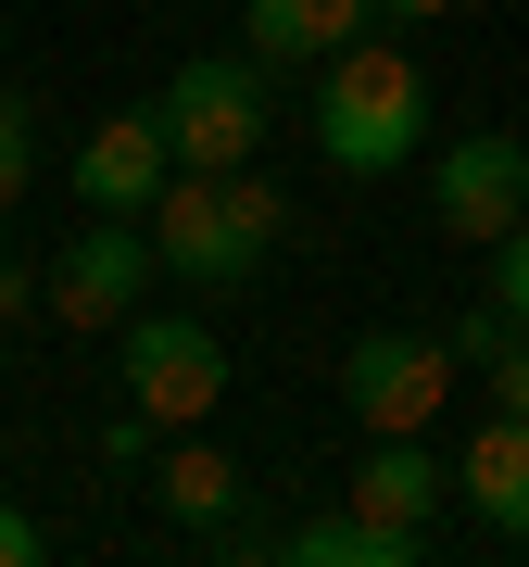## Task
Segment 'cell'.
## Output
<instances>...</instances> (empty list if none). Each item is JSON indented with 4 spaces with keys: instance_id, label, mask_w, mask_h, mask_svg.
<instances>
[{
    "instance_id": "obj_3",
    "label": "cell",
    "mask_w": 529,
    "mask_h": 567,
    "mask_svg": "<svg viewBox=\"0 0 529 567\" xmlns=\"http://www.w3.org/2000/svg\"><path fill=\"white\" fill-rule=\"evenodd\" d=\"M152 114H164V152H177L189 177H227V164L264 152V63L252 51H189Z\"/></svg>"
},
{
    "instance_id": "obj_9",
    "label": "cell",
    "mask_w": 529,
    "mask_h": 567,
    "mask_svg": "<svg viewBox=\"0 0 529 567\" xmlns=\"http://www.w3.org/2000/svg\"><path fill=\"white\" fill-rule=\"evenodd\" d=\"M442 505H454V466L428 454V429H366V466H353V517L428 529Z\"/></svg>"
},
{
    "instance_id": "obj_14",
    "label": "cell",
    "mask_w": 529,
    "mask_h": 567,
    "mask_svg": "<svg viewBox=\"0 0 529 567\" xmlns=\"http://www.w3.org/2000/svg\"><path fill=\"white\" fill-rule=\"evenodd\" d=\"M25 177H39V114L25 89H0V203H25Z\"/></svg>"
},
{
    "instance_id": "obj_11",
    "label": "cell",
    "mask_w": 529,
    "mask_h": 567,
    "mask_svg": "<svg viewBox=\"0 0 529 567\" xmlns=\"http://www.w3.org/2000/svg\"><path fill=\"white\" fill-rule=\"evenodd\" d=\"M353 39H366V0H240V51L264 76H315Z\"/></svg>"
},
{
    "instance_id": "obj_10",
    "label": "cell",
    "mask_w": 529,
    "mask_h": 567,
    "mask_svg": "<svg viewBox=\"0 0 529 567\" xmlns=\"http://www.w3.org/2000/svg\"><path fill=\"white\" fill-rule=\"evenodd\" d=\"M454 492H467V517L491 529V543H529V416L491 404L467 429V454H454Z\"/></svg>"
},
{
    "instance_id": "obj_12",
    "label": "cell",
    "mask_w": 529,
    "mask_h": 567,
    "mask_svg": "<svg viewBox=\"0 0 529 567\" xmlns=\"http://www.w3.org/2000/svg\"><path fill=\"white\" fill-rule=\"evenodd\" d=\"M278 567H428V529H391V517H303L278 529Z\"/></svg>"
},
{
    "instance_id": "obj_1",
    "label": "cell",
    "mask_w": 529,
    "mask_h": 567,
    "mask_svg": "<svg viewBox=\"0 0 529 567\" xmlns=\"http://www.w3.org/2000/svg\"><path fill=\"white\" fill-rule=\"evenodd\" d=\"M139 227H152L164 278H189L203 303H227V290L264 278L290 203H278V177H252V164H227V177H189V164H177V177H164V203H152Z\"/></svg>"
},
{
    "instance_id": "obj_21",
    "label": "cell",
    "mask_w": 529,
    "mask_h": 567,
    "mask_svg": "<svg viewBox=\"0 0 529 567\" xmlns=\"http://www.w3.org/2000/svg\"><path fill=\"white\" fill-rule=\"evenodd\" d=\"M454 0H366V25H442Z\"/></svg>"
},
{
    "instance_id": "obj_7",
    "label": "cell",
    "mask_w": 529,
    "mask_h": 567,
    "mask_svg": "<svg viewBox=\"0 0 529 567\" xmlns=\"http://www.w3.org/2000/svg\"><path fill=\"white\" fill-rule=\"evenodd\" d=\"M428 215H442V240L491 252L529 215V140H517V126H467V140L428 164Z\"/></svg>"
},
{
    "instance_id": "obj_6",
    "label": "cell",
    "mask_w": 529,
    "mask_h": 567,
    "mask_svg": "<svg viewBox=\"0 0 529 567\" xmlns=\"http://www.w3.org/2000/svg\"><path fill=\"white\" fill-rule=\"evenodd\" d=\"M454 341H416V328H366V341L341 353V404H353V429H442V404H454Z\"/></svg>"
},
{
    "instance_id": "obj_13",
    "label": "cell",
    "mask_w": 529,
    "mask_h": 567,
    "mask_svg": "<svg viewBox=\"0 0 529 567\" xmlns=\"http://www.w3.org/2000/svg\"><path fill=\"white\" fill-rule=\"evenodd\" d=\"M240 492H252V466H240V454H215L203 429H164V517H177V529L240 517Z\"/></svg>"
},
{
    "instance_id": "obj_15",
    "label": "cell",
    "mask_w": 529,
    "mask_h": 567,
    "mask_svg": "<svg viewBox=\"0 0 529 567\" xmlns=\"http://www.w3.org/2000/svg\"><path fill=\"white\" fill-rule=\"evenodd\" d=\"M442 341H454V365H467V379H479V365H491V353L517 341V316H505V303H491V290H479V303H467V316L442 328Z\"/></svg>"
},
{
    "instance_id": "obj_19",
    "label": "cell",
    "mask_w": 529,
    "mask_h": 567,
    "mask_svg": "<svg viewBox=\"0 0 529 567\" xmlns=\"http://www.w3.org/2000/svg\"><path fill=\"white\" fill-rule=\"evenodd\" d=\"M152 442H164V429H152V416H139V404H126V416H102V454H114V466H139V454H152Z\"/></svg>"
},
{
    "instance_id": "obj_5",
    "label": "cell",
    "mask_w": 529,
    "mask_h": 567,
    "mask_svg": "<svg viewBox=\"0 0 529 567\" xmlns=\"http://www.w3.org/2000/svg\"><path fill=\"white\" fill-rule=\"evenodd\" d=\"M152 278H164L152 227H139V215H102L89 240H63V265H39V316H63V328H126V316L152 303Z\"/></svg>"
},
{
    "instance_id": "obj_17",
    "label": "cell",
    "mask_w": 529,
    "mask_h": 567,
    "mask_svg": "<svg viewBox=\"0 0 529 567\" xmlns=\"http://www.w3.org/2000/svg\"><path fill=\"white\" fill-rule=\"evenodd\" d=\"M479 379H491V404H505V416H529V328H517V341L479 365Z\"/></svg>"
},
{
    "instance_id": "obj_20",
    "label": "cell",
    "mask_w": 529,
    "mask_h": 567,
    "mask_svg": "<svg viewBox=\"0 0 529 567\" xmlns=\"http://www.w3.org/2000/svg\"><path fill=\"white\" fill-rule=\"evenodd\" d=\"M13 316H39V265H13V252H0V328H13Z\"/></svg>"
},
{
    "instance_id": "obj_18",
    "label": "cell",
    "mask_w": 529,
    "mask_h": 567,
    "mask_svg": "<svg viewBox=\"0 0 529 567\" xmlns=\"http://www.w3.org/2000/svg\"><path fill=\"white\" fill-rule=\"evenodd\" d=\"M39 555H51V529L25 517V505H0V567H39Z\"/></svg>"
},
{
    "instance_id": "obj_8",
    "label": "cell",
    "mask_w": 529,
    "mask_h": 567,
    "mask_svg": "<svg viewBox=\"0 0 529 567\" xmlns=\"http://www.w3.org/2000/svg\"><path fill=\"white\" fill-rule=\"evenodd\" d=\"M63 177H76V203H89V215H152V203H164V177H177V152H164V114H152V102L102 114V126L76 140V164H63Z\"/></svg>"
},
{
    "instance_id": "obj_16",
    "label": "cell",
    "mask_w": 529,
    "mask_h": 567,
    "mask_svg": "<svg viewBox=\"0 0 529 567\" xmlns=\"http://www.w3.org/2000/svg\"><path fill=\"white\" fill-rule=\"evenodd\" d=\"M491 303H505V316L529 328V215L505 227V240H491Z\"/></svg>"
},
{
    "instance_id": "obj_2",
    "label": "cell",
    "mask_w": 529,
    "mask_h": 567,
    "mask_svg": "<svg viewBox=\"0 0 529 567\" xmlns=\"http://www.w3.org/2000/svg\"><path fill=\"white\" fill-rule=\"evenodd\" d=\"M315 152L341 177H404L428 152V76L404 39H353L315 63Z\"/></svg>"
},
{
    "instance_id": "obj_4",
    "label": "cell",
    "mask_w": 529,
    "mask_h": 567,
    "mask_svg": "<svg viewBox=\"0 0 529 567\" xmlns=\"http://www.w3.org/2000/svg\"><path fill=\"white\" fill-rule=\"evenodd\" d=\"M114 341H126V404H139L152 429H203V416L227 404V353H215L203 316H152V303H139Z\"/></svg>"
}]
</instances>
